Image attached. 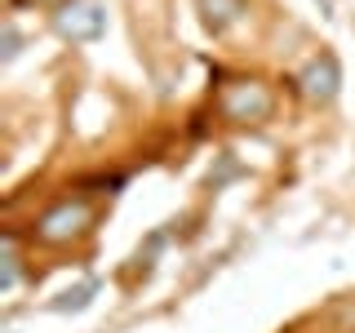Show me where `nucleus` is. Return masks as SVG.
Returning a JSON list of instances; mask_svg holds the SVG:
<instances>
[{"mask_svg": "<svg viewBox=\"0 0 355 333\" xmlns=\"http://www.w3.org/2000/svg\"><path fill=\"white\" fill-rule=\"evenodd\" d=\"M58 27L67 31V36H76V40H85V36H98V31H103V14H98V5H67L62 14H58Z\"/></svg>", "mask_w": 355, "mask_h": 333, "instance_id": "7ed1b4c3", "label": "nucleus"}, {"mask_svg": "<svg viewBox=\"0 0 355 333\" xmlns=\"http://www.w3.org/2000/svg\"><path fill=\"white\" fill-rule=\"evenodd\" d=\"M222 111H227L231 120H262L266 111H271V94H266L258 80H240L236 89H227Z\"/></svg>", "mask_w": 355, "mask_h": 333, "instance_id": "f03ea898", "label": "nucleus"}, {"mask_svg": "<svg viewBox=\"0 0 355 333\" xmlns=\"http://www.w3.org/2000/svg\"><path fill=\"white\" fill-rule=\"evenodd\" d=\"M89 227H94V205H85V200H62V205H53L49 214L36 222L40 240H49V244L76 240V236H85Z\"/></svg>", "mask_w": 355, "mask_h": 333, "instance_id": "f257e3e1", "label": "nucleus"}]
</instances>
